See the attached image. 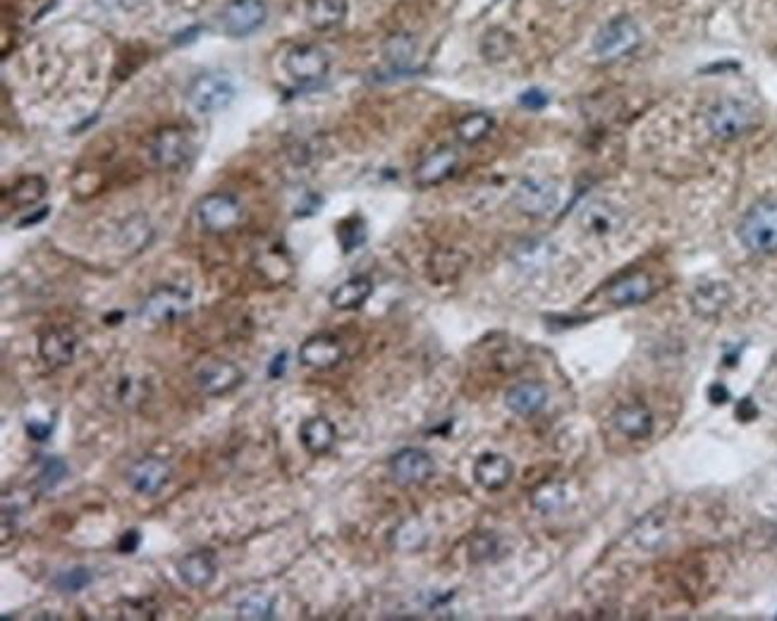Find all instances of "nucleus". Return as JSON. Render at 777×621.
I'll return each instance as SVG.
<instances>
[{"mask_svg":"<svg viewBox=\"0 0 777 621\" xmlns=\"http://www.w3.org/2000/svg\"><path fill=\"white\" fill-rule=\"evenodd\" d=\"M739 239L754 254H775L777 251V204L758 201L751 206L739 223Z\"/></svg>","mask_w":777,"mask_h":621,"instance_id":"1","label":"nucleus"},{"mask_svg":"<svg viewBox=\"0 0 777 621\" xmlns=\"http://www.w3.org/2000/svg\"><path fill=\"white\" fill-rule=\"evenodd\" d=\"M756 125V110L737 98H725L708 110V129L715 139L732 141L744 137Z\"/></svg>","mask_w":777,"mask_h":621,"instance_id":"2","label":"nucleus"},{"mask_svg":"<svg viewBox=\"0 0 777 621\" xmlns=\"http://www.w3.org/2000/svg\"><path fill=\"white\" fill-rule=\"evenodd\" d=\"M235 94L237 91L232 79L228 75H218V72L194 77L187 86L189 106L199 113H218V110L228 108Z\"/></svg>","mask_w":777,"mask_h":621,"instance_id":"3","label":"nucleus"},{"mask_svg":"<svg viewBox=\"0 0 777 621\" xmlns=\"http://www.w3.org/2000/svg\"><path fill=\"white\" fill-rule=\"evenodd\" d=\"M641 43V29L632 17L622 15L603 24L601 32L593 39V53L603 60H617L632 53Z\"/></svg>","mask_w":777,"mask_h":621,"instance_id":"4","label":"nucleus"},{"mask_svg":"<svg viewBox=\"0 0 777 621\" xmlns=\"http://www.w3.org/2000/svg\"><path fill=\"white\" fill-rule=\"evenodd\" d=\"M512 204H515L524 215L531 218H543V215L553 213L560 204V192L550 180H538L529 177L517 184L515 194H512Z\"/></svg>","mask_w":777,"mask_h":621,"instance_id":"5","label":"nucleus"},{"mask_svg":"<svg viewBox=\"0 0 777 621\" xmlns=\"http://www.w3.org/2000/svg\"><path fill=\"white\" fill-rule=\"evenodd\" d=\"M266 15L268 10L263 0H230L220 12V27L232 39H244L263 27Z\"/></svg>","mask_w":777,"mask_h":621,"instance_id":"6","label":"nucleus"},{"mask_svg":"<svg viewBox=\"0 0 777 621\" xmlns=\"http://www.w3.org/2000/svg\"><path fill=\"white\" fill-rule=\"evenodd\" d=\"M330 70V58L318 46H295L285 55V72L297 84L323 82Z\"/></svg>","mask_w":777,"mask_h":621,"instance_id":"7","label":"nucleus"},{"mask_svg":"<svg viewBox=\"0 0 777 621\" xmlns=\"http://www.w3.org/2000/svg\"><path fill=\"white\" fill-rule=\"evenodd\" d=\"M197 215L201 227H206L208 232H228L230 227H235L242 218V206L235 196L216 192L208 194L199 201Z\"/></svg>","mask_w":777,"mask_h":621,"instance_id":"8","label":"nucleus"},{"mask_svg":"<svg viewBox=\"0 0 777 621\" xmlns=\"http://www.w3.org/2000/svg\"><path fill=\"white\" fill-rule=\"evenodd\" d=\"M192 156V141L187 132L180 127H165L156 134L154 144H151V158L158 168L177 170L182 168Z\"/></svg>","mask_w":777,"mask_h":621,"instance_id":"9","label":"nucleus"},{"mask_svg":"<svg viewBox=\"0 0 777 621\" xmlns=\"http://www.w3.org/2000/svg\"><path fill=\"white\" fill-rule=\"evenodd\" d=\"M436 471V461L426 450L419 447H405L390 459V473H393L395 483L400 485H421Z\"/></svg>","mask_w":777,"mask_h":621,"instance_id":"10","label":"nucleus"},{"mask_svg":"<svg viewBox=\"0 0 777 621\" xmlns=\"http://www.w3.org/2000/svg\"><path fill=\"white\" fill-rule=\"evenodd\" d=\"M189 306V292L180 290L175 285L158 287L156 292L149 294V299L142 306V318L151 323H173L180 318Z\"/></svg>","mask_w":777,"mask_h":621,"instance_id":"11","label":"nucleus"},{"mask_svg":"<svg viewBox=\"0 0 777 621\" xmlns=\"http://www.w3.org/2000/svg\"><path fill=\"white\" fill-rule=\"evenodd\" d=\"M242 371L230 361H208L197 371V385L199 390L208 397H220L228 395L242 383Z\"/></svg>","mask_w":777,"mask_h":621,"instance_id":"12","label":"nucleus"},{"mask_svg":"<svg viewBox=\"0 0 777 621\" xmlns=\"http://www.w3.org/2000/svg\"><path fill=\"white\" fill-rule=\"evenodd\" d=\"M170 481V466L158 457H146L127 471V483L132 485L134 493L139 495H156Z\"/></svg>","mask_w":777,"mask_h":621,"instance_id":"13","label":"nucleus"},{"mask_svg":"<svg viewBox=\"0 0 777 621\" xmlns=\"http://www.w3.org/2000/svg\"><path fill=\"white\" fill-rule=\"evenodd\" d=\"M342 344L333 335H314L299 347V364L316 371H328L342 361Z\"/></svg>","mask_w":777,"mask_h":621,"instance_id":"14","label":"nucleus"},{"mask_svg":"<svg viewBox=\"0 0 777 621\" xmlns=\"http://www.w3.org/2000/svg\"><path fill=\"white\" fill-rule=\"evenodd\" d=\"M579 225L586 235L608 237L622 227V213L608 201H589L579 213Z\"/></svg>","mask_w":777,"mask_h":621,"instance_id":"15","label":"nucleus"},{"mask_svg":"<svg viewBox=\"0 0 777 621\" xmlns=\"http://www.w3.org/2000/svg\"><path fill=\"white\" fill-rule=\"evenodd\" d=\"M732 301V287L723 280H708L701 282L699 287H694L691 292V309L696 316L701 318H715L718 313L727 309V304Z\"/></svg>","mask_w":777,"mask_h":621,"instance_id":"16","label":"nucleus"},{"mask_svg":"<svg viewBox=\"0 0 777 621\" xmlns=\"http://www.w3.org/2000/svg\"><path fill=\"white\" fill-rule=\"evenodd\" d=\"M512 473H515V466L505 454H481L474 464V481L488 493L503 490L512 481Z\"/></svg>","mask_w":777,"mask_h":621,"instance_id":"17","label":"nucleus"},{"mask_svg":"<svg viewBox=\"0 0 777 621\" xmlns=\"http://www.w3.org/2000/svg\"><path fill=\"white\" fill-rule=\"evenodd\" d=\"M457 163H460L457 151L443 146V149L433 151L431 156H426L424 161L419 163V168L414 170V180L419 187H436V184L448 180L452 172H455Z\"/></svg>","mask_w":777,"mask_h":621,"instance_id":"18","label":"nucleus"},{"mask_svg":"<svg viewBox=\"0 0 777 621\" xmlns=\"http://www.w3.org/2000/svg\"><path fill=\"white\" fill-rule=\"evenodd\" d=\"M653 294V280L648 278L646 273H632L624 275V278L615 280L613 285L608 287V301L613 306H636L644 304V301L651 299Z\"/></svg>","mask_w":777,"mask_h":621,"instance_id":"19","label":"nucleus"},{"mask_svg":"<svg viewBox=\"0 0 777 621\" xmlns=\"http://www.w3.org/2000/svg\"><path fill=\"white\" fill-rule=\"evenodd\" d=\"M77 335L67 328L48 330L39 342V354L48 366H67L75 359Z\"/></svg>","mask_w":777,"mask_h":621,"instance_id":"20","label":"nucleus"},{"mask_svg":"<svg viewBox=\"0 0 777 621\" xmlns=\"http://www.w3.org/2000/svg\"><path fill=\"white\" fill-rule=\"evenodd\" d=\"M177 574L189 588H206L216 579V559L211 552H189L177 562Z\"/></svg>","mask_w":777,"mask_h":621,"instance_id":"21","label":"nucleus"},{"mask_svg":"<svg viewBox=\"0 0 777 621\" xmlns=\"http://www.w3.org/2000/svg\"><path fill=\"white\" fill-rule=\"evenodd\" d=\"M615 428L629 440H646L653 430V414L644 404H624L613 414Z\"/></svg>","mask_w":777,"mask_h":621,"instance_id":"22","label":"nucleus"},{"mask_svg":"<svg viewBox=\"0 0 777 621\" xmlns=\"http://www.w3.org/2000/svg\"><path fill=\"white\" fill-rule=\"evenodd\" d=\"M548 390L541 383H519L510 387L505 395V404L512 414L517 416H534L546 407Z\"/></svg>","mask_w":777,"mask_h":621,"instance_id":"23","label":"nucleus"},{"mask_svg":"<svg viewBox=\"0 0 777 621\" xmlns=\"http://www.w3.org/2000/svg\"><path fill=\"white\" fill-rule=\"evenodd\" d=\"M299 442L304 445V450L314 457H321L333 450L335 445V426L323 416L307 418V421L299 426Z\"/></svg>","mask_w":777,"mask_h":621,"instance_id":"24","label":"nucleus"},{"mask_svg":"<svg viewBox=\"0 0 777 621\" xmlns=\"http://www.w3.org/2000/svg\"><path fill=\"white\" fill-rule=\"evenodd\" d=\"M371 294L373 282L364 278V275H357V278L345 280L342 285L335 287V292L330 294V306L338 311H357L371 299Z\"/></svg>","mask_w":777,"mask_h":621,"instance_id":"25","label":"nucleus"},{"mask_svg":"<svg viewBox=\"0 0 777 621\" xmlns=\"http://www.w3.org/2000/svg\"><path fill=\"white\" fill-rule=\"evenodd\" d=\"M347 17V0H309L307 22L318 32L335 29Z\"/></svg>","mask_w":777,"mask_h":621,"instance_id":"26","label":"nucleus"},{"mask_svg":"<svg viewBox=\"0 0 777 621\" xmlns=\"http://www.w3.org/2000/svg\"><path fill=\"white\" fill-rule=\"evenodd\" d=\"M46 192H48V182L44 177L39 175L22 177V180L17 182L8 194H5V201H10L12 206L24 211V208H32L39 204V201L46 196Z\"/></svg>","mask_w":777,"mask_h":621,"instance_id":"27","label":"nucleus"},{"mask_svg":"<svg viewBox=\"0 0 777 621\" xmlns=\"http://www.w3.org/2000/svg\"><path fill=\"white\" fill-rule=\"evenodd\" d=\"M493 129V118L486 113H469L464 115V118L457 122L455 132H457V139L462 141V144H479V141H483L491 134Z\"/></svg>","mask_w":777,"mask_h":621,"instance_id":"28","label":"nucleus"},{"mask_svg":"<svg viewBox=\"0 0 777 621\" xmlns=\"http://www.w3.org/2000/svg\"><path fill=\"white\" fill-rule=\"evenodd\" d=\"M512 46H515V36L505 29L495 27L491 32L483 34L481 39V53L483 58L491 60V63H498V60H505L507 55L512 53Z\"/></svg>","mask_w":777,"mask_h":621,"instance_id":"29","label":"nucleus"},{"mask_svg":"<svg viewBox=\"0 0 777 621\" xmlns=\"http://www.w3.org/2000/svg\"><path fill=\"white\" fill-rule=\"evenodd\" d=\"M237 617L240 619H254V621H266L275 617V598L266 593H252L247 595L240 605H237Z\"/></svg>","mask_w":777,"mask_h":621,"instance_id":"30","label":"nucleus"},{"mask_svg":"<svg viewBox=\"0 0 777 621\" xmlns=\"http://www.w3.org/2000/svg\"><path fill=\"white\" fill-rule=\"evenodd\" d=\"M567 502V490L560 483H546L531 495V504H534L536 512L541 514H553L558 509L565 507Z\"/></svg>","mask_w":777,"mask_h":621,"instance_id":"31","label":"nucleus"},{"mask_svg":"<svg viewBox=\"0 0 777 621\" xmlns=\"http://www.w3.org/2000/svg\"><path fill=\"white\" fill-rule=\"evenodd\" d=\"M395 547L402 552H414L426 543V528L419 519H407L397 526L395 531Z\"/></svg>","mask_w":777,"mask_h":621,"instance_id":"32","label":"nucleus"},{"mask_svg":"<svg viewBox=\"0 0 777 621\" xmlns=\"http://www.w3.org/2000/svg\"><path fill=\"white\" fill-rule=\"evenodd\" d=\"M67 464L60 457H46L41 461L39 476H36V485H39L41 493H51V490L58 488L60 483L67 478Z\"/></svg>","mask_w":777,"mask_h":621,"instance_id":"33","label":"nucleus"},{"mask_svg":"<svg viewBox=\"0 0 777 621\" xmlns=\"http://www.w3.org/2000/svg\"><path fill=\"white\" fill-rule=\"evenodd\" d=\"M338 242L345 254H352L354 249H359L366 242V223L359 215H352L338 225Z\"/></svg>","mask_w":777,"mask_h":621,"instance_id":"34","label":"nucleus"},{"mask_svg":"<svg viewBox=\"0 0 777 621\" xmlns=\"http://www.w3.org/2000/svg\"><path fill=\"white\" fill-rule=\"evenodd\" d=\"M91 581H94V576H91V569L87 567H75V569H67L63 571V574H58L53 579V586L60 590V593H82L84 588L91 586Z\"/></svg>","mask_w":777,"mask_h":621,"instance_id":"35","label":"nucleus"},{"mask_svg":"<svg viewBox=\"0 0 777 621\" xmlns=\"http://www.w3.org/2000/svg\"><path fill=\"white\" fill-rule=\"evenodd\" d=\"M634 538H636V543H639L641 547H646V550H653V547H658L660 543H663V538H665L663 521L656 519V516H653V514L646 516V519H641L639 524H636Z\"/></svg>","mask_w":777,"mask_h":621,"instance_id":"36","label":"nucleus"},{"mask_svg":"<svg viewBox=\"0 0 777 621\" xmlns=\"http://www.w3.org/2000/svg\"><path fill=\"white\" fill-rule=\"evenodd\" d=\"M553 247L546 242H529L524 247H519L517 251V263L522 270H534V268H543L550 261V251Z\"/></svg>","mask_w":777,"mask_h":621,"instance_id":"37","label":"nucleus"},{"mask_svg":"<svg viewBox=\"0 0 777 621\" xmlns=\"http://www.w3.org/2000/svg\"><path fill=\"white\" fill-rule=\"evenodd\" d=\"M385 55L395 67H405L414 55V41L409 36H393L385 43Z\"/></svg>","mask_w":777,"mask_h":621,"instance_id":"38","label":"nucleus"},{"mask_svg":"<svg viewBox=\"0 0 777 621\" xmlns=\"http://www.w3.org/2000/svg\"><path fill=\"white\" fill-rule=\"evenodd\" d=\"M53 433V421H27V435L34 442H46Z\"/></svg>","mask_w":777,"mask_h":621,"instance_id":"39","label":"nucleus"},{"mask_svg":"<svg viewBox=\"0 0 777 621\" xmlns=\"http://www.w3.org/2000/svg\"><path fill=\"white\" fill-rule=\"evenodd\" d=\"M548 101H550V98H548L546 94H543L541 89H529V91H524L522 96H519V103H522V106H524V108H529V110H541V108H546V106H548Z\"/></svg>","mask_w":777,"mask_h":621,"instance_id":"40","label":"nucleus"},{"mask_svg":"<svg viewBox=\"0 0 777 621\" xmlns=\"http://www.w3.org/2000/svg\"><path fill=\"white\" fill-rule=\"evenodd\" d=\"M471 555L474 559H486L495 555V538L493 536H479L471 545Z\"/></svg>","mask_w":777,"mask_h":621,"instance_id":"41","label":"nucleus"},{"mask_svg":"<svg viewBox=\"0 0 777 621\" xmlns=\"http://www.w3.org/2000/svg\"><path fill=\"white\" fill-rule=\"evenodd\" d=\"M139 543H142V536H139V531H127L120 536V543H118V550L122 552V555H134V552L139 550Z\"/></svg>","mask_w":777,"mask_h":621,"instance_id":"42","label":"nucleus"},{"mask_svg":"<svg viewBox=\"0 0 777 621\" xmlns=\"http://www.w3.org/2000/svg\"><path fill=\"white\" fill-rule=\"evenodd\" d=\"M285 366H287V352L275 354L271 366H268V375H271V378H280V375L285 373Z\"/></svg>","mask_w":777,"mask_h":621,"instance_id":"43","label":"nucleus"},{"mask_svg":"<svg viewBox=\"0 0 777 621\" xmlns=\"http://www.w3.org/2000/svg\"><path fill=\"white\" fill-rule=\"evenodd\" d=\"M708 397H711V402H713V404H725L727 399H730V392H727V387H725V385L715 383V385L711 387V390H708Z\"/></svg>","mask_w":777,"mask_h":621,"instance_id":"44","label":"nucleus"},{"mask_svg":"<svg viewBox=\"0 0 777 621\" xmlns=\"http://www.w3.org/2000/svg\"><path fill=\"white\" fill-rule=\"evenodd\" d=\"M756 414H758V411H756L754 402H751V399H744V402L737 407V416L742 418L744 423H746V421H751V418H754Z\"/></svg>","mask_w":777,"mask_h":621,"instance_id":"45","label":"nucleus"}]
</instances>
